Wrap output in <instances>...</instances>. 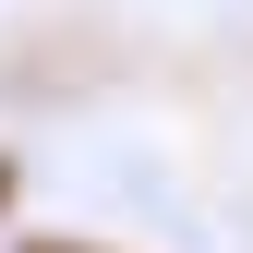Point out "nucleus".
I'll use <instances>...</instances> for the list:
<instances>
[{
  "mask_svg": "<svg viewBox=\"0 0 253 253\" xmlns=\"http://www.w3.org/2000/svg\"><path fill=\"white\" fill-rule=\"evenodd\" d=\"M0 205H12V157H0Z\"/></svg>",
  "mask_w": 253,
  "mask_h": 253,
  "instance_id": "f03ea898",
  "label": "nucleus"
},
{
  "mask_svg": "<svg viewBox=\"0 0 253 253\" xmlns=\"http://www.w3.org/2000/svg\"><path fill=\"white\" fill-rule=\"evenodd\" d=\"M24 253H84V241H24Z\"/></svg>",
  "mask_w": 253,
  "mask_h": 253,
  "instance_id": "f257e3e1",
  "label": "nucleus"
}]
</instances>
